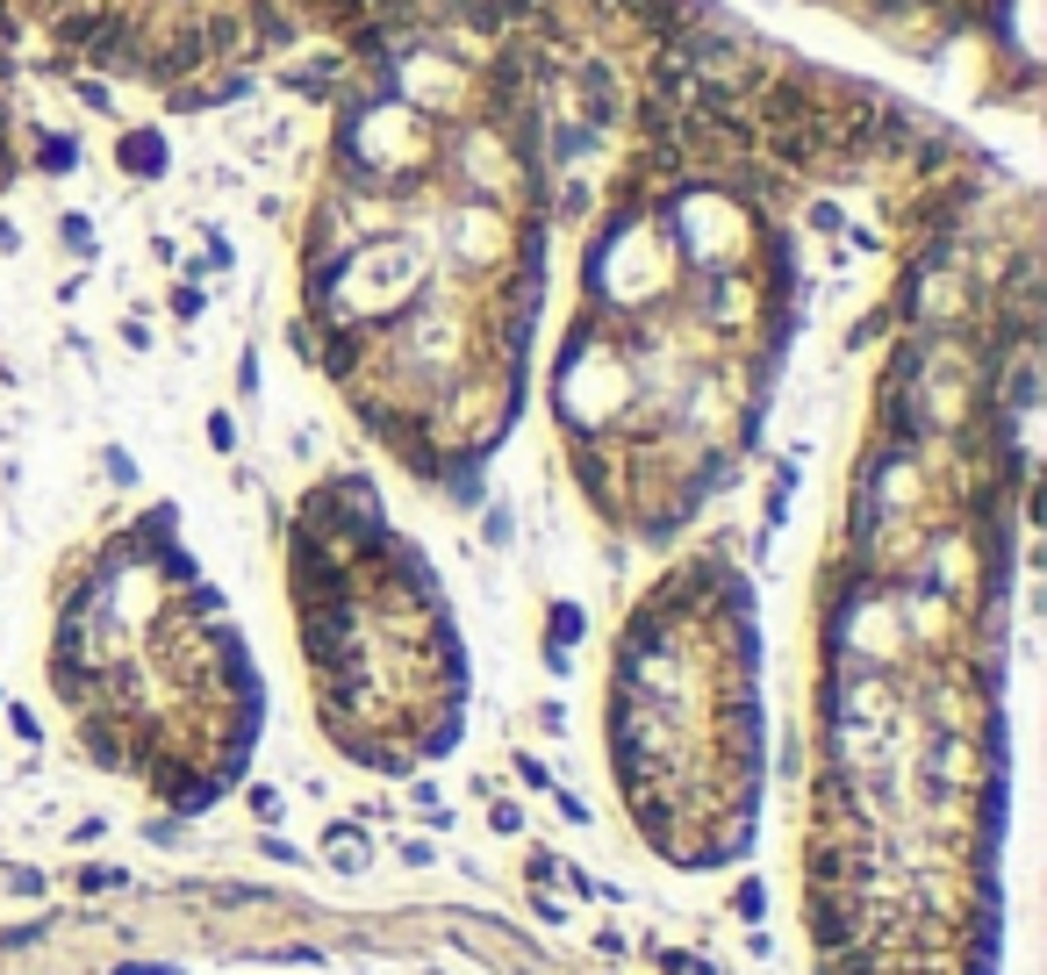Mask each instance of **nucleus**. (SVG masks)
Returning <instances> with one entry per match:
<instances>
[{"label": "nucleus", "mask_w": 1047, "mask_h": 975, "mask_svg": "<svg viewBox=\"0 0 1047 975\" xmlns=\"http://www.w3.org/2000/svg\"><path fill=\"white\" fill-rule=\"evenodd\" d=\"M739 582L725 609L710 588H675L632 617L617 653L610 753L632 825L675 868H718L747 853L761 803V718H753V653L739 617Z\"/></svg>", "instance_id": "f03ea898"}, {"label": "nucleus", "mask_w": 1047, "mask_h": 975, "mask_svg": "<svg viewBox=\"0 0 1047 975\" xmlns=\"http://www.w3.org/2000/svg\"><path fill=\"white\" fill-rule=\"evenodd\" d=\"M51 681L80 739L165 803L223 797L252 753V653L194 582V560L165 538V516L80 574L58 609Z\"/></svg>", "instance_id": "f257e3e1"}, {"label": "nucleus", "mask_w": 1047, "mask_h": 975, "mask_svg": "<svg viewBox=\"0 0 1047 975\" xmlns=\"http://www.w3.org/2000/svg\"><path fill=\"white\" fill-rule=\"evenodd\" d=\"M295 617L324 725L345 753L373 768L445 753L460 725V653L423 567L367 510V488L338 481L316 495L309 531L295 538Z\"/></svg>", "instance_id": "7ed1b4c3"}]
</instances>
